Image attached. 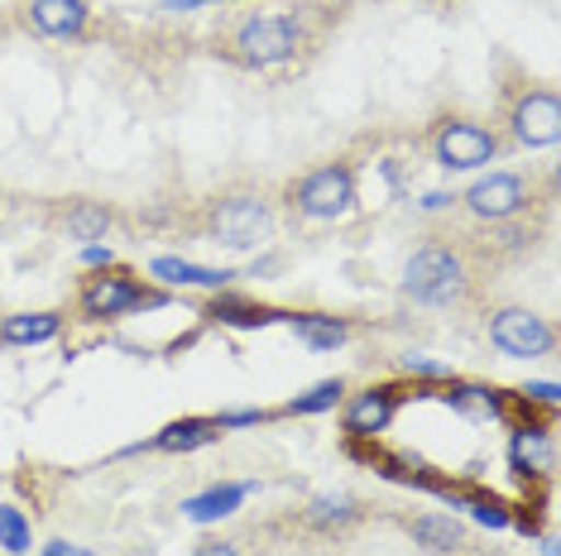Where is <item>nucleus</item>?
<instances>
[{
  "label": "nucleus",
  "instance_id": "18",
  "mask_svg": "<svg viewBox=\"0 0 561 556\" xmlns=\"http://www.w3.org/2000/svg\"><path fill=\"white\" fill-rule=\"evenodd\" d=\"M62 332L58 312H15V317L0 322V340L5 346H48Z\"/></svg>",
  "mask_w": 561,
  "mask_h": 556
},
{
  "label": "nucleus",
  "instance_id": "16",
  "mask_svg": "<svg viewBox=\"0 0 561 556\" xmlns=\"http://www.w3.org/2000/svg\"><path fill=\"white\" fill-rule=\"evenodd\" d=\"M216 437H221V422H216V417H178V422H169L154 441H149V451H169V456H178V451L211 447Z\"/></svg>",
  "mask_w": 561,
  "mask_h": 556
},
{
  "label": "nucleus",
  "instance_id": "3",
  "mask_svg": "<svg viewBox=\"0 0 561 556\" xmlns=\"http://www.w3.org/2000/svg\"><path fill=\"white\" fill-rule=\"evenodd\" d=\"M288 201L312 221H341L355 211V173L346 163H327V169H312L308 178L293 183Z\"/></svg>",
  "mask_w": 561,
  "mask_h": 556
},
{
  "label": "nucleus",
  "instance_id": "14",
  "mask_svg": "<svg viewBox=\"0 0 561 556\" xmlns=\"http://www.w3.org/2000/svg\"><path fill=\"white\" fill-rule=\"evenodd\" d=\"M149 274L169 288H211V293H221V288L236 278L231 269H211V264H193V259H178V255H159L149 264Z\"/></svg>",
  "mask_w": 561,
  "mask_h": 556
},
{
  "label": "nucleus",
  "instance_id": "8",
  "mask_svg": "<svg viewBox=\"0 0 561 556\" xmlns=\"http://www.w3.org/2000/svg\"><path fill=\"white\" fill-rule=\"evenodd\" d=\"M403 408V389L399 384H375L365 394H355L346 403V417H341V432L351 441H379L393 427V417Z\"/></svg>",
  "mask_w": 561,
  "mask_h": 556
},
{
  "label": "nucleus",
  "instance_id": "27",
  "mask_svg": "<svg viewBox=\"0 0 561 556\" xmlns=\"http://www.w3.org/2000/svg\"><path fill=\"white\" fill-rule=\"evenodd\" d=\"M403 370L413 374V379H427V384H446V379H456V374H451V364L427 360V356H403Z\"/></svg>",
  "mask_w": 561,
  "mask_h": 556
},
{
  "label": "nucleus",
  "instance_id": "11",
  "mask_svg": "<svg viewBox=\"0 0 561 556\" xmlns=\"http://www.w3.org/2000/svg\"><path fill=\"white\" fill-rule=\"evenodd\" d=\"M508 461H514V471H518L523 479H533V475H552V465H557L552 427L533 422V413H528V422H518V427H514V437H508Z\"/></svg>",
  "mask_w": 561,
  "mask_h": 556
},
{
  "label": "nucleus",
  "instance_id": "28",
  "mask_svg": "<svg viewBox=\"0 0 561 556\" xmlns=\"http://www.w3.org/2000/svg\"><path fill=\"white\" fill-rule=\"evenodd\" d=\"M216 422H221V432H231V427H260V422H270V413H264V408H236V413H221Z\"/></svg>",
  "mask_w": 561,
  "mask_h": 556
},
{
  "label": "nucleus",
  "instance_id": "21",
  "mask_svg": "<svg viewBox=\"0 0 561 556\" xmlns=\"http://www.w3.org/2000/svg\"><path fill=\"white\" fill-rule=\"evenodd\" d=\"M111 225H116V211H111L106 201H78V207L68 211V235L82 240V245H96V240H106Z\"/></svg>",
  "mask_w": 561,
  "mask_h": 556
},
{
  "label": "nucleus",
  "instance_id": "26",
  "mask_svg": "<svg viewBox=\"0 0 561 556\" xmlns=\"http://www.w3.org/2000/svg\"><path fill=\"white\" fill-rule=\"evenodd\" d=\"M518 403H523V408H557V403H561V389L552 384V379H533V384H523Z\"/></svg>",
  "mask_w": 561,
  "mask_h": 556
},
{
  "label": "nucleus",
  "instance_id": "23",
  "mask_svg": "<svg viewBox=\"0 0 561 556\" xmlns=\"http://www.w3.org/2000/svg\"><path fill=\"white\" fill-rule=\"evenodd\" d=\"M346 398V384L341 379H322V384H312V389H302L298 398H288V408L284 413H298V417H312V413H327V408H336V403Z\"/></svg>",
  "mask_w": 561,
  "mask_h": 556
},
{
  "label": "nucleus",
  "instance_id": "20",
  "mask_svg": "<svg viewBox=\"0 0 561 556\" xmlns=\"http://www.w3.org/2000/svg\"><path fill=\"white\" fill-rule=\"evenodd\" d=\"M413 542L427 552H456V547H466V528L451 513H423V518H413Z\"/></svg>",
  "mask_w": 561,
  "mask_h": 556
},
{
  "label": "nucleus",
  "instance_id": "7",
  "mask_svg": "<svg viewBox=\"0 0 561 556\" xmlns=\"http://www.w3.org/2000/svg\"><path fill=\"white\" fill-rule=\"evenodd\" d=\"M145 298H149V288L139 283L135 274L101 269L92 283L82 288V312H87V317H96V322L130 317V312H145Z\"/></svg>",
  "mask_w": 561,
  "mask_h": 556
},
{
  "label": "nucleus",
  "instance_id": "4",
  "mask_svg": "<svg viewBox=\"0 0 561 556\" xmlns=\"http://www.w3.org/2000/svg\"><path fill=\"white\" fill-rule=\"evenodd\" d=\"M302 48V24L293 15H254L236 34V58L245 68H278Z\"/></svg>",
  "mask_w": 561,
  "mask_h": 556
},
{
  "label": "nucleus",
  "instance_id": "2",
  "mask_svg": "<svg viewBox=\"0 0 561 556\" xmlns=\"http://www.w3.org/2000/svg\"><path fill=\"white\" fill-rule=\"evenodd\" d=\"M274 231V217H270V201L240 193V197H221L211 201L207 211V235L211 245H226V250H254L264 245Z\"/></svg>",
  "mask_w": 561,
  "mask_h": 556
},
{
  "label": "nucleus",
  "instance_id": "9",
  "mask_svg": "<svg viewBox=\"0 0 561 556\" xmlns=\"http://www.w3.org/2000/svg\"><path fill=\"white\" fill-rule=\"evenodd\" d=\"M466 207H470V217H480L490 225H504V221H514L518 211L528 207V187H523L518 173H484V178L470 183Z\"/></svg>",
  "mask_w": 561,
  "mask_h": 556
},
{
  "label": "nucleus",
  "instance_id": "15",
  "mask_svg": "<svg viewBox=\"0 0 561 556\" xmlns=\"http://www.w3.org/2000/svg\"><path fill=\"white\" fill-rule=\"evenodd\" d=\"M207 317L221 322V326H236V332H260V326L284 322V312L260 308V302H250V298H240V293H226V288H221V293L207 302Z\"/></svg>",
  "mask_w": 561,
  "mask_h": 556
},
{
  "label": "nucleus",
  "instance_id": "24",
  "mask_svg": "<svg viewBox=\"0 0 561 556\" xmlns=\"http://www.w3.org/2000/svg\"><path fill=\"white\" fill-rule=\"evenodd\" d=\"M456 509H470V518L484 523V528H508V523H514L508 503L494 499V495H480V489H470V495H456Z\"/></svg>",
  "mask_w": 561,
  "mask_h": 556
},
{
  "label": "nucleus",
  "instance_id": "29",
  "mask_svg": "<svg viewBox=\"0 0 561 556\" xmlns=\"http://www.w3.org/2000/svg\"><path fill=\"white\" fill-rule=\"evenodd\" d=\"M82 264H87V269H111L116 255H111V245H87L82 250Z\"/></svg>",
  "mask_w": 561,
  "mask_h": 556
},
{
  "label": "nucleus",
  "instance_id": "25",
  "mask_svg": "<svg viewBox=\"0 0 561 556\" xmlns=\"http://www.w3.org/2000/svg\"><path fill=\"white\" fill-rule=\"evenodd\" d=\"M355 513H360V509H355V499H351V495H317V499H312V509H308V518H312L317 528L351 523Z\"/></svg>",
  "mask_w": 561,
  "mask_h": 556
},
{
  "label": "nucleus",
  "instance_id": "32",
  "mask_svg": "<svg viewBox=\"0 0 561 556\" xmlns=\"http://www.w3.org/2000/svg\"><path fill=\"white\" fill-rule=\"evenodd\" d=\"M451 201H456L451 193H427L423 201H417V207H423V211H442V207H451Z\"/></svg>",
  "mask_w": 561,
  "mask_h": 556
},
{
  "label": "nucleus",
  "instance_id": "22",
  "mask_svg": "<svg viewBox=\"0 0 561 556\" xmlns=\"http://www.w3.org/2000/svg\"><path fill=\"white\" fill-rule=\"evenodd\" d=\"M30 547H34L30 513L15 509V503H0V552L5 556H30Z\"/></svg>",
  "mask_w": 561,
  "mask_h": 556
},
{
  "label": "nucleus",
  "instance_id": "13",
  "mask_svg": "<svg viewBox=\"0 0 561 556\" xmlns=\"http://www.w3.org/2000/svg\"><path fill=\"white\" fill-rule=\"evenodd\" d=\"M92 20L87 0H30V24L44 39H78Z\"/></svg>",
  "mask_w": 561,
  "mask_h": 556
},
{
  "label": "nucleus",
  "instance_id": "30",
  "mask_svg": "<svg viewBox=\"0 0 561 556\" xmlns=\"http://www.w3.org/2000/svg\"><path fill=\"white\" fill-rule=\"evenodd\" d=\"M39 556H92V552H82V547H72V542H48V547H39Z\"/></svg>",
  "mask_w": 561,
  "mask_h": 556
},
{
  "label": "nucleus",
  "instance_id": "12",
  "mask_svg": "<svg viewBox=\"0 0 561 556\" xmlns=\"http://www.w3.org/2000/svg\"><path fill=\"white\" fill-rule=\"evenodd\" d=\"M427 394H437L442 403H451L456 413H466V417H484V422H500V417H508V408H514V398L500 394V389H490V384H461V379H446V384L437 389H427Z\"/></svg>",
  "mask_w": 561,
  "mask_h": 556
},
{
  "label": "nucleus",
  "instance_id": "10",
  "mask_svg": "<svg viewBox=\"0 0 561 556\" xmlns=\"http://www.w3.org/2000/svg\"><path fill=\"white\" fill-rule=\"evenodd\" d=\"M508 130L523 149H547L561 139V101L557 92H523L514 101V116H508Z\"/></svg>",
  "mask_w": 561,
  "mask_h": 556
},
{
  "label": "nucleus",
  "instance_id": "1",
  "mask_svg": "<svg viewBox=\"0 0 561 556\" xmlns=\"http://www.w3.org/2000/svg\"><path fill=\"white\" fill-rule=\"evenodd\" d=\"M466 288H470L466 259L451 245H442V240L423 245L403 269V293L423 302V308H451V302L466 298Z\"/></svg>",
  "mask_w": 561,
  "mask_h": 556
},
{
  "label": "nucleus",
  "instance_id": "6",
  "mask_svg": "<svg viewBox=\"0 0 561 556\" xmlns=\"http://www.w3.org/2000/svg\"><path fill=\"white\" fill-rule=\"evenodd\" d=\"M432 154H437V163L446 173H476L500 154V139L476 120H446L437 130V139H432Z\"/></svg>",
  "mask_w": 561,
  "mask_h": 556
},
{
  "label": "nucleus",
  "instance_id": "31",
  "mask_svg": "<svg viewBox=\"0 0 561 556\" xmlns=\"http://www.w3.org/2000/svg\"><path fill=\"white\" fill-rule=\"evenodd\" d=\"M193 556H240V552L231 547V542H202V547H197Z\"/></svg>",
  "mask_w": 561,
  "mask_h": 556
},
{
  "label": "nucleus",
  "instance_id": "17",
  "mask_svg": "<svg viewBox=\"0 0 561 556\" xmlns=\"http://www.w3.org/2000/svg\"><path fill=\"white\" fill-rule=\"evenodd\" d=\"M254 485H211L202 489V495L183 499V518H193V523H221V518H231L240 503H245Z\"/></svg>",
  "mask_w": 561,
  "mask_h": 556
},
{
  "label": "nucleus",
  "instance_id": "19",
  "mask_svg": "<svg viewBox=\"0 0 561 556\" xmlns=\"http://www.w3.org/2000/svg\"><path fill=\"white\" fill-rule=\"evenodd\" d=\"M288 326L308 350H341L351 340V326L341 317H322V312H298V317H288Z\"/></svg>",
  "mask_w": 561,
  "mask_h": 556
},
{
  "label": "nucleus",
  "instance_id": "5",
  "mask_svg": "<svg viewBox=\"0 0 561 556\" xmlns=\"http://www.w3.org/2000/svg\"><path fill=\"white\" fill-rule=\"evenodd\" d=\"M490 340L514 360H542V356H552L557 332H552V322L528 308H500L490 317Z\"/></svg>",
  "mask_w": 561,
  "mask_h": 556
}]
</instances>
